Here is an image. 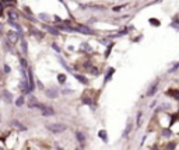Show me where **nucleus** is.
<instances>
[{"instance_id":"obj_13","label":"nucleus","mask_w":179,"mask_h":150,"mask_svg":"<svg viewBox=\"0 0 179 150\" xmlns=\"http://www.w3.org/2000/svg\"><path fill=\"white\" fill-rule=\"evenodd\" d=\"M113 73H115V69H113V67H109V69H108V73H107V74H105V80H104V84H107L108 82H111V79H112Z\"/></svg>"},{"instance_id":"obj_28","label":"nucleus","mask_w":179,"mask_h":150,"mask_svg":"<svg viewBox=\"0 0 179 150\" xmlns=\"http://www.w3.org/2000/svg\"><path fill=\"white\" fill-rule=\"evenodd\" d=\"M112 46H113V45H111V46L108 48V51L105 52V58H108V56H109V53H111V51H112Z\"/></svg>"},{"instance_id":"obj_25","label":"nucleus","mask_w":179,"mask_h":150,"mask_svg":"<svg viewBox=\"0 0 179 150\" xmlns=\"http://www.w3.org/2000/svg\"><path fill=\"white\" fill-rule=\"evenodd\" d=\"M150 23H153V25H160V21L155 18H150Z\"/></svg>"},{"instance_id":"obj_11","label":"nucleus","mask_w":179,"mask_h":150,"mask_svg":"<svg viewBox=\"0 0 179 150\" xmlns=\"http://www.w3.org/2000/svg\"><path fill=\"white\" fill-rule=\"evenodd\" d=\"M11 125L17 129V131H21V132H24V131H27V126H24V125L20 122V121H17V119H13L11 121Z\"/></svg>"},{"instance_id":"obj_33","label":"nucleus","mask_w":179,"mask_h":150,"mask_svg":"<svg viewBox=\"0 0 179 150\" xmlns=\"http://www.w3.org/2000/svg\"><path fill=\"white\" fill-rule=\"evenodd\" d=\"M155 105H157V101H153V103L150 104V108H154V107H155Z\"/></svg>"},{"instance_id":"obj_2","label":"nucleus","mask_w":179,"mask_h":150,"mask_svg":"<svg viewBox=\"0 0 179 150\" xmlns=\"http://www.w3.org/2000/svg\"><path fill=\"white\" fill-rule=\"evenodd\" d=\"M46 129L49 131L51 133H53V135H59V133H63L64 131L67 129V125L64 124H48L46 125Z\"/></svg>"},{"instance_id":"obj_4","label":"nucleus","mask_w":179,"mask_h":150,"mask_svg":"<svg viewBox=\"0 0 179 150\" xmlns=\"http://www.w3.org/2000/svg\"><path fill=\"white\" fill-rule=\"evenodd\" d=\"M74 135H76V140L79 142L80 147H81V149H84V147H85V142H87L85 133H84V132H81V131H76V132H74Z\"/></svg>"},{"instance_id":"obj_22","label":"nucleus","mask_w":179,"mask_h":150,"mask_svg":"<svg viewBox=\"0 0 179 150\" xmlns=\"http://www.w3.org/2000/svg\"><path fill=\"white\" fill-rule=\"evenodd\" d=\"M59 62H60V63H62V65H63V66H64V69H66V70H67L69 73H71V74H73V69H71L70 66H69V65H67L66 62H64V60H63L62 58H60V59H59Z\"/></svg>"},{"instance_id":"obj_1","label":"nucleus","mask_w":179,"mask_h":150,"mask_svg":"<svg viewBox=\"0 0 179 150\" xmlns=\"http://www.w3.org/2000/svg\"><path fill=\"white\" fill-rule=\"evenodd\" d=\"M36 109L39 111V114L42 116H53L55 115V108L49 104H43V103H39Z\"/></svg>"},{"instance_id":"obj_12","label":"nucleus","mask_w":179,"mask_h":150,"mask_svg":"<svg viewBox=\"0 0 179 150\" xmlns=\"http://www.w3.org/2000/svg\"><path fill=\"white\" fill-rule=\"evenodd\" d=\"M132 131H133V124H132V122H127V125H126L123 133H122V137H123V139H126V137H127V135H130V132H132Z\"/></svg>"},{"instance_id":"obj_7","label":"nucleus","mask_w":179,"mask_h":150,"mask_svg":"<svg viewBox=\"0 0 179 150\" xmlns=\"http://www.w3.org/2000/svg\"><path fill=\"white\" fill-rule=\"evenodd\" d=\"M38 104H39V101H38V98H36L35 95H28V101H27V105H28V108H36L38 107Z\"/></svg>"},{"instance_id":"obj_18","label":"nucleus","mask_w":179,"mask_h":150,"mask_svg":"<svg viewBox=\"0 0 179 150\" xmlns=\"http://www.w3.org/2000/svg\"><path fill=\"white\" fill-rule=\"evenodd\" d=\"M77 31H80V32H83V34H94L92 32V30H90V28H87V27H81V25H79V28H76Z\"/></svg>"},{"instance_id":"obj_21","label":"nucleus","mask_w":179,"mask_h":150,"mask_svg":"<svg viewBox=\"0 0 179 150\" xmlns=\"http://www.w3.org/2000/svg\"><path fill=\"white\" fill-rule=\"evenodd\" d=\"M176 146H178L176 142H168V143H166V149L165 150H176Z\"/></svg>"},{"instance_id":"obj_15","label":"nucleus","mask_w":179,"mask_h":150,"mask_svg":"<svg viewBox=\"0 0 179 150\" xmlns=\"http://www.w3.org/2000/svg\"><path fill=\"white\" fill-rule=\"evenodd\" d=\"M98 136L101 137V140H102V142L108 143V132L105 131V129H101V131L98 132Z\"/></svg>"},{"instance_id":"obj_27","label":"nucleus","mask_w":179,"mask_h":150,"mask_svg":"<svg viewBox=\"0 0 179 150\" xmlns=\"http://www.w3.org/2000/svg\"><path fill=\"white\" fill-rule=\"evenodd\" d=\"M176 67H179V62H178V63H175V66H174L172 69H169L168 73H172V72H175V70H176Z\"/></svg>"},{"instance_id":"obj_5","label":"nucleus","mask_w":179,"mask_h":150,"mask_svg":"<svg viewBox=\"0 0 179 150\" xmlns=\"http://www.w3.org/2000/svg\"><path fill=\"white\" fill-rule=\"evenodd\" d=\"M20 90H21V93H23V95H30L31 93H32V90H31V87H30V84H28V82L27 80H21L20 82Z\"/></svg>"},{"instance_id":"obj_10","label":"nucleus","mask_w":179,"mask_h":150,"mask_svg":"<svg viewBox=\"0 0 179 150\" xmlns=\"http://www.w3.org/2000/svg\"><path fill=\"white\" fill-rule=\"evenodd\" d=\"M45 95H46L48 98L55 100V98H58V97H59V91H56L55 88H52V90H45Z\"/></svg>"},{"instance_id":"obj_16","label":"nucleus","mask_w":179,"mask_h":150,"mask_svg":"<svg viewBox=\"0 0 179 150\" xmlns=\"http://www.w3.org/2000/svg\"><path fill=\"white\" fill-rule=\"evenodd\" d=\"M161 135L164 136V137H171L174 135V132L171 131V128H162V131H161Z\"/></svg>"},{"instance_id":"obj_9","label":"nucleus","mask_w":179,"mask_h":150,"mask_svg":"<svg viewBox=\"0 0 179 150\" xmlns=\"http://www.w3.org/2000/svg\"><path fill=\"white\" fill-rule=\"evenodd\" d=\"M7 39H9V42H11V44H17V41H18V35H17V32H14V31H9V32H7Z\"/></svg>"},{"instance_id":"obj_14","label":"nucleus","mask_w":179,"mask_h":150,"mask_svg":"<svg viewBox=\"0 0 179 150\" xmlns=\"http://www.w3.org/2000/svg\"><path fill=\"white\" fill-rule=\"evenodd\" d=\"M25 103H27V100H25V95H23V94H21V95H20L17 100L14 101L15 107H18V108H20V107H23V105L25 104Z\"/></svg>"},{"instance_id":"obj_36","label":"nucleus","mask_w":179,"mask_h":150,"mask_svg":"<svg viewBox=\"0 0 179 150\" xmlns=\"http://www.w3.org/2000/svg\"><path fill=\"white\" fill-rule=\"evenodd\" d=\"M0 150H4V147H2V146H0Z\"/></svg>"},{"instance_id":"obj_19","label":"nucleus","mask_w":179,"mask_h":150,"mask_svg":"<svg viewBox=\"0 0 179 150\" xmlns=\"http://www.w3.org/2000/svg\"><path fill=\"white\" fill-rule=\"evenodd\" d=\"M17 17H18L17 11H14V10L9 11V20H10V23H14L15 20H17Z\"/></svg>"},{"instance_id":"obj_38","label":"nucleus","mask_w":179,"mask_h":150,"mask_svg":"<svg viewBox=\"0 0 179 150\" xmlns=\"http://www.w3.org/2000/svg\"><path fill=\"white\" fill-rule=\"evenodd\" d=\"M0 119H2V116H0Z\"/></svg>"},{"instance_id":"obj_30","label":"nucleus","mask_w":179,"mask_h":150,"mask_svg":"<svg viewBox=\"0 0 179 150\" xmlns=\"http://www.w3.org/2000/svg\"><path fill=\"white\" fill-rule=\"evenodd\" d=\"M36 86H38V87L41 88V90H45V87H43V84H42V83H41V82H39V80H38V82H36Z\"/></svg>"},{"instance_id":"obj_6","label":"nucleus","mask_w":179,"mask_h":150,"mask_svg":"<svg viewBox=\"0 0 179 150\" xmlns=\"http://www.w3.org/2000/svg\"><path fill=\"white\" fill-rule=\"evenodd\" d=\"M2 100L4 101L6 104H13L14 103V97L9 90H3L2 91Z\"/></svg>"},{"instance_id":"obj_3","label":"nucleus","mask_w":179,"mask_h":150,"mask_svg":"<svg viewBox=\"0 0 179 150\" xmlns=\"http://www.w3.org/2000/svg\"><path fill=\"white\" fill-rule=\"evenodd\" d=\"M158 88H160V79H155L151 84H150V87H148L147 93H146V95H147V97H153L158 91Z\"/></svg>"},{"instance_id":"obj_26","label":"nucleus","mask_w":179,"mask_h":150,"mask_svg":"<svg viewBox=\"0 0 179 150\" xmlns=\"http://www.w3.org/2000/svg\"><path fill=\"white\" fill-rule=\"evenodd\" d=\"M23 52H24V55H27V44L24 39H23Z\"/></svg>"},{"instance_id":"obj_35","label":"nucleus","mask_w":179,"mask_h":150,"mask_svg":"<svg viewBox=\"0 0 179 150\" xmlns=\"http://www.w3.org/2000/svg\"><path fill=\"white\" fill-rule=\"evenodd\" d=\"M56 150H64L63 147H56Z\"/></svg>"},{"instance_id":"obj_23","label":"nucleus","mask_w":179,"mask_h":150,"mask_svg":"<svg viewBox=\"0 0 179 150\" xmlns=\"http://www.w3.org/2000/svg\"><path fill=\"white\" fill-rule=\"evenodd\" d=\"M43 27L46 28V30L49 31V32H52V34H53V35H59V31L56 30V28H53V27H49V25H46V24H45Z\"/></svg>"},{"instance_id":"obj_17","label":"nucleus","mask_w":179,"mask_h":150,"mask_svg":"<svg viewBox=\"0 0 179 150\" xmlns=\"http://www.w3.org/2000/svg\"><path fill=\"white\" fill-rule=\"evenodd\" d=\"M166 94L179 101V90H168V91H166Z\"/></svg>"},{"instance_id":"obj_24","label":"nucleus","mask_w":179,"mask_h":150,"mask_svg":"<svg viewBox=\"0 0 179 150\" xmlns=\"http://www.w3.org/2000/svg\"><path fill=\"white\" fill-rule=\"evenodd\" d=\"M141 118H143V112L139 111V112H137V116H136V126H137V128L140 126V121H141Z\"/></svg>"},{"instance_id":"obj_31","label":"nucleus","mask_w":179,"mask_h":150,"mask_svg":"<svg viewBox=\"0 0 179 150\" xmlns=\"http://www.w3.org/2000/svg\"><path fill=\"white\" fill-rule=\"evenodd\" d=\"M62 94H71V90H62Z\"/></svg>"},{"instance_id":"obj_8","label":"nucleus","mask_w":179,"mask_h":150,"mask_svg":"<svg viewBox=\"0 0 179 150\" xmlns=\"http://www.w3.org/2000/svg\"><path fill=\"white\" fill-rule=\"evenodd\" d=\"M73 76H74V79L77 80V82L81 83V84H84V86H88V84H90V80L85 77V76L79 74V73H73Z\"/></svg>"},{"instance_id":"obj_20","label":"nucleus","mask_w":179,"mask_h":150,"mask_svg":"<svg viewBox=\"0 0 179 150\" xmlns=\"http://www.w3.org/2000/svg\"><path fill=\"white\" fill-rule=\"evenodd\" d=\"M58 83L59 84H66V80H67V76L66 74H58Z\"/></svg>"},{"instance_id":"obj_34","label":"nucleus","mask_w":179,"mask_h":150,"mask_svg":"<svg viewBox=\"0 0 179 150\" xmlns=\"http://www.w3.org/2000/svg\"><path fill=\"white\" fill-rule=\"evenodd\" d=\"M52 46H53V49H55V51H58V52L60 51L59 48H58V45H56V44H53V45H52Z\"/></svg>"},{"instance_id":"obj_29","label":"nucleus","mask_w":179,"mask_h":150,"mask_svg":"<svg viewBox=\"0 0 179 150\" xmlns=\"http://www.w3.org/2000/svg\"><path fill=\"white\" fill-rule=\"evenodd\" d=\"M10 72H11L10 66H9V65H4V73H10Z\"/></svg>"},{"instance_id":"obj_37","label":"nucleus","mask_w":179,"mask_h":150,"mask_svg":"<svg viewBox=\"0 0 179 150\" xmlns=\"http://www.w3.org/2000/svg\"><path fill=\"white\" fill-rule=\"evenodd\" d=\"M155 2H161V0H155Z\"/></svg>"},{"instance_id":"obj_32","label":"nucleus","mask_w":179,"mask_h":150,"mask_svg":"<svg viewBox=\"0 0 179 150\" xmlns=\"http://www.w3.org/2000/svg\"><path fill=\"white\" fill-rule=\"evenodd\" d=\"M150 150H160V147H158L157 144H154V146H151V147H150Z\"/></svg>"}]
</instances>
